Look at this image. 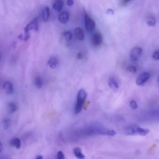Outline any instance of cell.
I'll return each instance as SVG.
<instances>
[{
    "label": "cell",
    "mask_w": 159,
    "mask_h": 159,
    "mask_svg": "<svg viewBox=\"0 0 159 159\" xmlns=\"http://www.w3.org/2000/svg\"><path fill=\"white\" fill-rule=\"evenodd\" d=\"M73 3H74V1H72V0H69L67 1V4L68 6H72L73 4Z\"/></svg>",
    "instance_id": "29"
},
{
    "label": "cell",
    "mask_w": 159,
    "mask_h": 159,
    "mask_svg": "<svg viewBox=\"0 0 159 159\" xmlns=\"http://www.w3.org/2000/svg\"><path fill=\"white\" fill-rule=\"evenodd\" d=\"M68 19H69V14L68 12L66 11L61 12L59 15V17H58V19L59 20L60 22L63 24L67 23Z\"/></svg>",
    "instance_id": "10"
},
{
    "label": "cell",
    "mask_w": 159,
    "mask_h": 159,
    "mask_svg": "<svg viewBox=\"0 0 159 159\" xmlns=\"http://www.w3.org/2000/svg\"><path fill=\"white\" fill-rule=\"evenodd\" d=\"M75 36L78 40H83L84 39V33L83 30L80 28H76L75 30Z\"/></svg>",
    "instance_id": "11"
},
{
    "label": "cell",
    "mask_w": 159,
    "mask_h": 159,
    "mask_svg": "<svg viewBox=\"0 0 159 159\" xmlns=\"http://www.w3.org/2000/svg\"><path fill=\"white\" fill-rule=\"evenodd\" d=\"M34 84H35V87H37L38 89H40L42 87L43 82H42V78L40 77H37L35 78Z\"/></svg>",
    "instance_id": "19"
},
{
    "label": "cell",
    "mask_w": 159,
    "mask_h": 159,
    "mask_svg": "<svg viewBox=\"0 0 159 159\" xmlns=\"http://www.w3.org/2000/svg\"><path fill=\"white\" fill-rule=\"evenodd\" d=\"M142 53V49L140 47H135L131 50L130 58L133 61L135 62L139 59Z\"/></svg>",
    "instance_id": "5"
},
{
    "label": "cell",
    "mask_w": 159,
    "mask_h": 159,
    "mask_svg": "<svg viewBox=\"0 0 159 159\" xmlns=\"http://www.w3.org/2000/svg\"><path fill=\"white\" fill-rule=\"evenodd\" d=\"M63 35L67 41H70L72 38V34L70 31H65L64 32Z\"/></svg>",
    "instance_id": "22"
},
{
    "label": "cell",
    "mask_w": 159,
    "mask_h": 159,
    "mask_svg": "<svg viewBox=\"0 0 159 159\" xmlns=\"http://www.w3.org/2000/svg\"><path fill=\"white\" fill-rule=\"evenodd\" d=\"M152 57L155 60H159V50L155 51L152 55Z\"/></svg>",
    "instance_id": "25"
},
{
    "label": "cell",
    "mask_w": 159,
    "mask_h": 159,
    "mask_svg": "<svg viewBox=\"0 0 159 159\" xmlns=\"http://www.w3.org/2000/svg\"><path fill=\"white\" fill-rule=\"evenodd\" d=\"M84 20L86 30L88 31H93L96 26L95 22L87 13H85Z\"/></svg>",
    "instance_id": "4"
},
{
    "label": "cell",
    "mask_w": 159,
    "mask_h": 159,
    "mask_svg": "<svg viewBox=\"0 0 159 159\" xmlns=\"http://www.w3.org/2000/svg\"><path fill=\"white\" fill-rule=\"evenodd\" d=\"M35 159H43V157L42 155H38Z\"/></svg>",
    "instance_id": "31"
},
{
    "label": "cell",
    "mask_w": 159,
    "mask_h": 159,
    "mask_svg": "<svg viewBox=\"0 0 159 159\" xmlns=\"http://www.w3.org/2000/svg\"><path fill=\"white\" fill-rule=\"evenodd\" d=\"M4 90L7 94H11L14 92V87L12 83L9 81L5 82L4 84Z\"/></svg>",
    "instance_id": "9"
},
{
    "label": "cell",
    "mask_w": 159,
    "mask_h": 159,
    "mask_svg": "<svg viewBox=\"0 0 159 159\" xmlns=\"http://www.w3.org/2000/svg\"><path fill=\"white\" fill-rule=\"evenodd\" d=\"M10 144L12 147H15L17 149H19L21 146V142L20 140L18 138H15L11 140Z\"/></svg>",
    "instance_id": "16"
},
{
    "label": "cell",
    "mask_w": 159,
    "mask_h": 159,
    "mask_svg": "<svg viewBox=\"0 0 159 159\" xmlns=\"http://www.w3.org/2000/svg\"><path fill=\"white\" fill-rule=\"evenodd\" d=\"M107 13L108 14H114V11L111 9H109L107 10Z\"/></svg>",
    "instance_id": "30"
},
{
    "label": "cell",
    "mask_w": 159,
    "mask_h": 159,
    "mask_svg": "<svg viewBox=\"0 0 159 159\" xmlns=\"http://www.w3.org/2000/svg\"><path fill=\"white\" fill-rule=\"evenodd\" d=\"M11 125V121L9 119H5L3 122V126L5 129H8Z\"/></svg>",
    "instance_id": "20"
},
{
    "label": "cell",
    "mask_w": 159,
    "mask_h": 159,
    "mask_svg": "<svg viewBox=\"0 0 159 159\" xmlns=\"http://www.w3.org/2000/svg\"><path fill=\"white\" fill-rule=\"evenodd\" d=\"M7 110L10 114H14L17 111V106L15 103L10 102L7 106Z\"/></svg>",
    "instance_id": "17"
},
{
    "label": "cell",
    "mask_w": 159,
    "mask_h": 159,
    "mask_svg": "<svg viewBox=\"0 0 159 159\" xmlns=\"http://www.w3.org/2000/svg\"><path fill=\"white\" fill-rule=\"evenodd\" d=\"M108 85L113 90H117L119 88V84L114 77H110L108 80Z\"/></svg>",
    "instance_id": "12"
},
{
    "label": "cell",
    "mask_w": 159,
    "mask_h": 159,
    "mask_svg": "<svg viewBox=\"0 0 159 159\" xmlns=\"http://www.w3.org/2000/svg\"><path fill=\"white\" fill-rule=\"evenodd\" d=\"M150 74L148 72H144L139 75L137 78L136 83L138 85H142L145 84L150 78Z\"/></svg>",
    "instance_id": "6"
},
{
    "label": "cell",
    "mask_w": 159,
    "mask_h": 159,
    "mask_svg": "<svg viewBox=\"0 0 159 159\" xmlns=\"http://www.w3.org/2000/svg\"><path fill=\"white\" fill-rule=\"evenodd\" d=\"M74 153L77 159H85V156L82 152V149L79 147L74 148Z\"/></svg>",
    "instance_id": "15"
},
{
    "label": "cell",
    "mask_w": 159,
    "mask_h": 159,
    "mask_svg": "<svg viewBox=\"0 0 159 159\" xmlns=\"http://www.w3.org/2000/svg\"><path fill=\"white\" fill-rule=\"evenodd\" d=\"M87 97V93L83 89H81L79 91L77 94V99L76 105L75 107V111L76 114H78L81 113L83 109L84 102Z\"/></svg>",
    "instance_id": "2"
},
{
    "label": "cell",
    "mask_w": 159,
    "mask_h": 159,
    "mask_svg": "<svg viewBox=\"0 0 159 159\" xmlns=\"http://www.w3.org/2000/svg\"><path fill=\"white\" fill-rule=\"evenodd\" d=\"M49 17V9L48 7H45L42 11V20L43 22L48 21Z\"/></svg>",
    "instance_id": "18"
},
{
    "label": "cell",
    "mask_w": 159,
    "mask_h": 159,
    "mask_svg": "<svg viewBox=\"0 0 159 159\" xmlns=\"http://www.w3.org/2000/svg\"><path fill=\"white\" fill-rule=\"evenodd\" d=\"M124 133L127 135H139L146 136L149 133L150 131L147 128H144L136 125H130L124 129Z\"/></svg>",
    "instance_id": "1"
},
{
    "label": "cell",
    "mask_w": 159,
    "mask_h": 159,
    "mask_svg": "<svg viewBox=\"0 0 159 159\" xmlns=\"http://www.w3.org/2000/svg\"><path fill=\"white\" fill-rule=\"evenodd\" d=\"M130 106L132 109H136L138 107V105L137 103L134 100H131L130 102Z\"/></svg>",
    "instance_id": "24"
},
{
    "label": "cell",
    "mask_w": 159,
    "mask_h": 159,
    "mask_svg": "<svg viewBox=\"0 0 159 159\" xmlns=\"http://www.w3.org/2000/svg\"><path fill=\"white\" fill-rule=\"evenodd\" d=\"M39 28L38 24V19L37 17L34 18L24 28V34H30V32L31 31H37Z\"/></svg>",
    "instance_id": "3"
},
{
    "label": "cell",
    "mask_w": 159,
    "mask_h": 159,
    "mask_svg": "<svg viewBox=\"0 0 159 159\" xmlns=\"http://www.w3.org/2000/svg\"><path fill=\"white\" fill-rule=\"evenodd\" d=\"M57 155V159H65V156L62 151H59Z\"/></svg>",
    "instance_id": "26"
},
{
    "label": "cell",
    "mask_w": 159,
    "mask_h": 159,
    "mask_svg": "<svg viewBox=\"0 0 159 159\" xmlns=\"http://www.w3.org/2000/svg\"><path fill=\"white\" fill-rule=\"evenodd\" d=\"M64 2L63 1H56L53 4V9L57 11H61L63 8Z\"/></svg>",
    "instance_id": "13"
},
{
    "label": "cell",
    "mask_w": 159,
    "mask_h": 159,
    "mask_svg": "<svg viewBox=\"0 0 159 159\" xmlns=\"http://www.w3.org/2000/svg\"><path fill=\"white\" fill-rule=\"evenodd\" d=\"M147 118L152 121H159V108L149 111Z\"/></svg>",
    "instance_id": "8"
},
{
    "label": "cell",
    "mask_w": 159,
    "mask_h": 159,
    "mask_svg": "<svg viewBox=\"0 0 159 159\" xmlns=\"http://www.w3.org/2000/svg\"><path fill=\"white\" fill-rule=\"evenodd\" d=\"M130 1H127V0H125L122 1V6H125L127 4H129V2H130Z\"/></svg>",
    "instance_id": "27"
},
{
    "label": "cell",
    "mask_w": 159,
    "mask_h": 159,
    "mask_svg": "<svg viewBox=\"0 0 159 159\" xmlns=\"http://www.w3.org/2000/svg\"><path fill=\"white\" fill-rule=\"evenodd\" d=\"M158 82H159V77H158Z\"/></svg>",
    "instance_id": "33"
},
{
    "label": "cell",
    "mask_w": 159,
    "mask_h": 159,
    "mask_svg": "<svg viewBox=\"0 0 159 159\" xmlns=\"http://www.w3.org/2000/svg\"><path fill=\"white\" fill-rule=\"evenodd\" d=\"M58 59L55 57H51L48 62V65L52 69L56 68L58 65Z\"/></svg>",
    "instance_id": "14"
},
{
    "label": "cell",
    "mask_w": 159,
    "mask_h": 159,
    "mask_svg": "<svg viewBox=\"0 0 159 159\" xmlns=\"http://www.w3.org/2000/svg\"><path fill=\"white\" fill-rule=\"evenodd\" d=\"M147 23L150 26H154L156 24V20L155 17L153 16H150L148 17L147 19Z\"/></svg>",
    "instance_id": "21"
},
{
    "label": "cell",
    "mask_w": 159,
    "mask_h": 159,
    "mask_svg": "<svg viewBox=\"0 0 159 159\" xmlns=\"http://www.w3.org/2000/svg\"></svg>",
    "instance_id": "34"
},
{
    "label": "cell",
    "mask_w": 159,
    "mask_h": 159,
    "mask_svg": "<svg viewBox=\"0 0 159 159\" xmlns=\"http://www.w3.org/2000/svg\"><path fill=\"white\" fill-rule=\"evenodd\" d=\"M127 71L133 73H135L137 72L136 67L134 65H130L127 68Z\"/></svg>",
    "instance_id": "23"
},
{
    "label": "cell",
    "mask_w": 159,
    "mask_h": 159,
    "mask_svg": "<svg viewBox=\"0 0 159 159\" xmlns=\"http://www.w3.org/2000/svg\"><path fill=\"white\" fill-rule=\"evenodd\" d=\"M77 57L78 59H81L83 57V54L82 53H79L77 55Z\"/></svg>",
    "instance_id": "28"
},
{
    "label": "cell",
    "mask_w": 159,
    "mask_h": 159,
    "mask_svg": "<svg viewBox=\"0 0 159 159\" xmlns=\"http://www.w3.org/2000/svg\"><path fill=\"white\" fill-rule=\"evenodd\" d=\"M102 35L99 32L94 33L92 36V43L95 46H98L101 44L102 42Z\"/></svg>",
    "instance_id": "7"
},
{
    "label": "cell",
    "mask_w": 159,
    "mask_h": 159,
    "mask_svg": "<svg viewBox=\"0 0 159 159\" xmlns=\"http://www.w3.org/2000/svg\"><path fill=\"white\" fill-rule=\"evenodd\" d=\"M2 149H3L2 144L1 142H0V153L1 152V151H2Z\"/></svg>",
    "instance_id": "32"
}]
</instances>
